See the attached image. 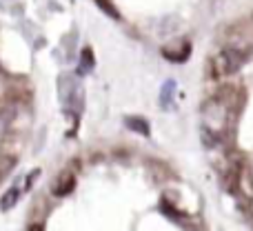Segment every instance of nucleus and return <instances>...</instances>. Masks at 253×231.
I'll use <instances>...</instances> for the list:
<instances>
[{
	"mask_svg": "<svg viewBox=\"0 0 253 231\" xmlns=\"http://www.w3.org/2000/svg\"><path fill=\"white\" fill-rule=\"evenodd\" d=\"M29 231H44V227L40 223H36V225H31V227H29Z\"/></svg>",
	"mask_w": 253,
	"mask_h": 231,
	"instance_id": "nucleus-8",
	"label": "nucleus"
},
{
	"mask_svg": "<svg viewBox=\"0 0 253 231\" xmlns=\"http://www.w3.org/2000/svg\"><path fill=\"white\" fill-rule=\"evenodd\" d=\"M189 53H191V45L189 43H182L180 45V49H162V56L167 58V60H171V62H184L189 58Z\"/></svg>",
	"mask_w": 253,
	"mask_h": 231,
	"instance_id": "nucleus-3",
	"label": "nucleus"
},
{
	"mask_svg": "<svg viewBox=\"0 0 253 231\" xmlns=\"http://www.w3.org/2000/svg\"><path fill=\"white\" fill-rule=\"evenodd\" d=\"M13 165H16V156H0V183H2V178L11 171Z\"/></svg>",
	"mask_w": 253,
	"mask_h": 231,
	"instance_id": "nucleus-6",
	"label": "nucleus"
},
{
	"mask_svg": "<svg viewBox=\"0 0 253 231\" xmlns=\"http://www.w3.org/2000/svg\"><path fill=\"white\" fill-rule=\"evenodd\" d=\"M249 53L242 51V49L236 47H222L218 53L209 58L207 62V71H209V78H227V76H233L242 69V65L247 62Z\"/></svg>",
	"mask_w": 253,
	"mask_h": 231,
	"instance_id": "nucleus-1",
	"label": "nucleus"
},
{
	"mask_svg": "<svg viewBox=\"0 0 253 231\" xmlns=\"http://www.w3.org/2000/svg\"><path fill=\"white\" fill-rule=\"evenodd\" d=\"M18 196H20V191H18L16 187L9 189V191L2 196V200H0V209H2V211H9V209H11V207L18 202Z\"/></svg>",
	"mask_w": 253,
	"mask_h": 231,
	"instance_id": "nucleus-4",
	"label": "nucleus"
},
{
	"mask_svg": "<svg viewBox=\"0 0 253 231\" xmlns=\"http://www.w3.org/2000/svg\"><path fill=\"white\" fill-rule=\"evenodd\" d=\"M74 187H76V174L74 171H69V169H65L56 180H53L51 193L56 198H65V196H69V193L74 191Z\"/></svg>",
	"mask_w": 253,
	"mask_h": 231,
	"instance_id": "nucleus-2",
	"label": "nucleus"
},
{
	"mask_svg": "<svg viewBox=\"0 0 253 231\" xmlns=\"http://www.w3.org/2000/svg\"><path fill=\"white\" fill-rule=\"evenodd\" d=\"M126 125H129L133 131H138V134L149 136V122L142 120V118H126Z\"/></svg>",
	"mask_w": 253,
	"mask_h": 231,
	"instance_id": "nucleus-5",
	"label": "nucleus"
},
{
	"mask_svg": "<svg viewBox=\"0 0 253 231\" xmlns=\"http://www.w3.org/2000/svg\"><path fill=\"white\" fill-rule=\"evenodd\" d=\"M96 2H98V7H100L105 13H109V16L114 18V20H120V13H118V9H116L114 4L109 2V0H96Z\"/></svg>",
	"mask_w": 253,
	"mask_h": 231,
	"instance_id": "nucleus-7",
	"label": "nucleus"
}]
</instances>
